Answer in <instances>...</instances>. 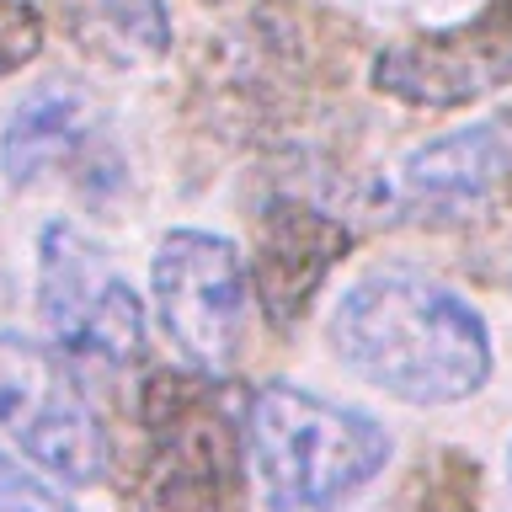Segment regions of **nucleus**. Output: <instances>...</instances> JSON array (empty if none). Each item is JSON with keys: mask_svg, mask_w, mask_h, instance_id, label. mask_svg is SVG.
Wrapping results in <instances>:
<instances>
[{"mask_svg": "<svg viewBox=\"0 0 512 512\" xmlns=\"http://www.w3.org/2000/svg\"><path fill=\"white\" fill-rule=\"evenodd\" d=\"M331 352L363 384L406 406H459L491 379V326L454 283L416 267H374L336 299Z\"/></svg>", "mask_w": 512, "mask_h": 512, "instance_id": "nucleus-1", "label": "nucleus"}, {"mask_svg": "<svg viewBox=\"0 0 512 512\" xmlns=\"http://www.w3.org/2000/svg\"><path fill=\"white\" fill-rule=\"evenodd\" d=\"M240 470L272 512H331L374 486L395 443L379 416L315 395L304 384L267 379L235 411Z\"/></svg>", "mask_w": 512, "mask_h": 512, "instance_id": "nucleus-2", "label": "nucleus"}, {"mask_svg": "<svg viewBox=\"0 0 512 512\" xmlns=\"http://www.w3.org/2000/svg\"><path fill=\"white\" fill-rule=\"evenodd\" d=\"M144 422V512H240V432L219 379L155 374L139 395Z\"/></svg>", "mask_w": 512, "mask_h": 512, "instance_id": "nucleus-3", "label": "nucleus"}, {"mask_svg": "<svg viewBox=\"0 0 512 512\" xmlns=\"http://www.w3.org/2000/svg\"><path fill=\"white\" fill-rule=\"evenodd\" d=\"M150 299L155 320L187 363V374L224 379L246 342L251 320V272L230 235L214 230H171L150 256Z\"/></svg>", "mask_w": 512, "mask_h": 512, "instance_id": "nucleus-4", "label": "nucleus"}, {"mask_svg": "<svg viewBox=\"0 0 512 512\" xmlns=\"http://www.w3.org/2000/svg\"><path fill=\"white\" fill-rule=\"evenodd\" d=\"M38 310L54 347L86 368H123L139 358L150 310L123 267L70 219L38 235Z\"/></svg>", "mask_w": 512, "mask_h": 512, "instance_id": "nucleus-5", "label": "nucleus"}, {"mask_svg": "<svg viewBox=\"0 0 512 512\" xmlns=\"http://www.w3.org/2000/svg\"><path fill=\"white\" fill-rule=\"evenodd\" d=\"M0 438L38 475L70 486H91L112 464L107 427L70 363L11 331L0 336Z\"/></svg>", "mask_w": 512, "mask_h": 512, "instance_id": "nucleus-6", "label": "nucleus"}, {"mask_svg": "<svg viewBox=\"0 0 512 512\" xmlns=\"http://www.w3.org/2000/svg\"><path fill=\"white\" fill-rule=\"evenodd\" d=\"M374 86L406 107H464L512 86V0H496L475 22L384 43Z\"/></svg>", "mask_w": 512, "mask_h": 512, "instance_id": "nucleus-7", "label": "nucleus"}, {"mask_svg": "<svg viewBox=\"0 0 512 512\" xmlns=\"http://www.w3.org/2000/svg\"><path fill=\"white\" fill-rule=\"evenodd\" d=\"M352 251V230L336 214L299 198H272L256 219V251H251V304L262 310L272 331H288L310 310V299L326 288V278Z\"/></svg>", "mask_w": 512, "mask_h": 512, "instance_id": "nucleus-8", "label": "nucleus"}, {"mask_svg": "<svg viewBox=\"0 0 512 512\" xmlns=\"http://www.w3.org/2000/svg\"><path fill=\"white\" fill-rule=\"evenodd\" d=\"M512 176V118L438 134L395 166L390 198L416 219H475Z\"/></svg>", "mask_w": 512, "mask_h": 512, "instance_id": "nucleus-9", "label": "nucleus"}, {"mask_svg": "<svg viewBox=\"0 0 512 512\" xmlns=\"http://www.w3.org/2000/svg\"><path fill=\"white\" fill-rule=\"evenodd\" d=\"M96 134V102L75 80H38L11 102L0 123V176L11 187H38L43 176L64 171L70 160L91 150Z\"/></svg>", "mask_w": 512, "mask_h": 512, "instance_id": "nucleus-10", "label": "nucleus"}, {"mask_svg": "<svg viewBox=\"0 0 512 512\" xmlns=\"http://www.w3.org/2000/svg\"><path fill=\"white\" fill-rule=\"evenodd\" d=\"M64 38L102 70H150L171 54L166 0H64Z\"/></svg>", "mask_w": 512, "mask_h": 512, "instance_id": "nucleus-11", "label": "nucleus"}, {"mask_svg": "<svg viewBox=\"0 0 512 512\" xmlns=\"http://www.w3.org/2000/svg\"><path fill=\"white\" fill-rule=\"evenodd\" d=\"M0 512H80V507L59 491V480L38 475L11 448H0Z\"/></svg>", "mask_w": 512, "mask_h": 512, "instance_id": "nucleus-12", "label": "nucleus"}, {"mask_svg": "<svg viewBox=\"0 0 512 512\" xmlns=\"http://www.w3.org/2000/svg\"><path fill=\"white\" fill-rule=\"evenodd\" d=\"M43 48V11L32 0H0V75H16Z\"/></svg>", "mask_w": 512, "mask_h": 512, "instance_id": "nucleus-13", "label": "nucleus"}, {"mask_svg": "<svg viewBox=\"0 0 512 512\" xmlns=\"http://www.w3.org/2000/svg\"><path fill=\"white\" fill-rule=\"evenodd\" d=\"M203 6H240V0H203Z\"/></svg>", "mask_w": 512, "mask_h": 512, "instance_id": "nucleus-14", "label": "nucleus"}, {"mask_svg": "<svg viewBox=\"0 0 512 512\" xmlns=\"http://www.w3.org/2000/svg\"><path fill=\"white\" fill-rule=\"evenodd\" d=\"M507 470H512V443H507Z\"/></svg>", "mask_w": 512, "mask_h": 512, "instance_id": "nucleus-15", "label": "nucleus"}]
</instances>
